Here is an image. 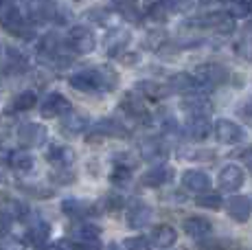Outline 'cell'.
Returning a JSON list of instances; mask_svg holds the SVG:
<instances>
[{
    "label": "cell",
    "instance_id": "cell-1",
    "mask_svg": "<svg viewBox=\"0 0 252 250\" xmlns=\"http://www.w3.org/2000/svg\"><path fill=\"white\" fill-rule=\"evenodd\" d=\"M235 18L230 16L228 11H211L202 18H195V20H189L187 27L191 29H208V31H215L220 35H228V33L235 31Z\"/></svg>",
    "mask_w": 252,
    "mask_h": 250
},
{
    "label": "cell",
    "instance_id": "cell-2",
    "mask_svg": "<svg viewBox=\"0 0 252 250\" xmlns=\"http://www.w3.org/2000/svg\"><path fill=\"white\" fill-rule=\"evenodd\" d=\"M195 79L200 84V88L208 93V90L217 88V86L226 84L228 81V70L224 68L221 64H215V62H208V64H202L195 68Z\"/></svg>",
    "mask_w": 252,
    "mask_h": 250
},
{
    "label": "cell",
    "instance_id": "cell-3",
    "mask_svg": "<svg viewBox=\"0 0 252 250\" xmlns=\"http://www.w3.org/2000/svg\"><path fill=\"white\" fill-rule=\"evenodd\" d=\"M66 44L75 53H79V55H88V53L96 49V37L92 33V29H88L86 25H77L66 35Z\"/></svg>",
    "mask_w": 252,
    "mask_h": 250
},
{
    "label": "cell",
    "instance_id": "cell-4",
    "mask_svg": "<svg viewBox=\"0 0 252 250\" xmlns=\"http://www.w3.org/2000/svg\"><path fill=\"white\" fill-rule=\"evenodd\" d=\"M138 154L140 158H143L145 162H156V165H160V162L167 160L169 156V147L167 143L162 141V138H143L138 145Z\"/></svg>",
    "mask_w": 252,
    "mask_h": 250
},
{
    "label": "cell",
    "instance_id": "cell-5",
    "mask_svg": "<svg viewBox=\"0 0 252 250\" xmlns=\"http://www.w3.org/2000/svg\"><path fill=\"white\" fill-rule=\"evenodd\" d=\"M46 136H48V132L42 123H24L22 127L18 129V143H20L22 147H27V150L44 145Z\"/></svg>",
    "mask_w": 252,
    "mask_h": 250
},
{
    "label": "cell",
    "instance_id": "cell-6",
    "mask_svg": "<svg viewBox=\"0 0 252 250\" xmlns=\"http://www.w3.org/2000/svg\"><path fill=\"white\" fill-rule=\"evenodd\" d=\"M68 84L75 90H79V93H101V81H99V70H96V66L70 75Z\"/></svg>",
    "mask_w": 252,
    "mask_h": 250
},
{
    "label": "cell",
    "instance_id": "cell-7",
    "mask_svg": "<svg viewBox=\"0 0 252 250\" xmlns=\"http://www.w3.org/2000/svg\"><path fill=\"white\" fill-rule=\"evenodd\" d=\"M119 108L123 110L127 117H132V119H136V121H147L149 119V112H147V105H145V101H143V94L140 93H125L123 94V99L119 101Z\"/></svg>",
    "mask_w": 252,
    "mask_h": 250
},
{
    "label": "cell",
    "instance_id": "cell-8",
    "mask_svg": "<svg viewBox=\"0 0 252 250\" xmlns=\"http://www.w3.org/2000/svg\"><path fill=\"white\" fill-rule=\"evenodd\" d=\"M75 152L70 150L68 145H57V143H51L46 150V160L51 162L55 169H70L72 162H75Z\"/></svg>",
    "mask_w": 252,
    "mask_h": 250
},
{
    "label": "cell",
    "instance_id": "cell-9",
    "mask_svg": "<svg viewBox=\"0 0 252 250\" xmlns=\"http://www.w3.org/2000/svg\"><path fill=\"white\" fill-rule=\"evenodd\" d=\"M213 129H215L217 141L224 143V145H235V143L244 141V129L235 121H228V119H220Z\"/></svg>",
    "mask_w": 252,
    "mask_h": 250
},
{
    "label": "cell",
    "instance_id": "cell-10",
    "mask_svg": "<svg viewBox=\"0 0 252 250\" xmlns=\"http://www.w3.org/2000/svg\"><path fill=\"white\" fill-rule=\"evenodd\" d=\"M70 110V101L64 97L62 93H51L48 97L42 101V110L40 114L44 119H57L62 114H66Z\"/></svg>",
    "mask_w": 252,
    "mask_h": 250
},
{
    "label": "cell",
    "instance_id": "cell-11",
    "mask_svg": "<svg viewBox=\"0 0 252 250\" xmlns=\"http://www.w3.org/2000/svg\"><path fill=\"white\" fill-rule=\"evenodd\" d=\"M152 206L143 204V202H136V204H132L127 209V215H125V222H127V226L132 230H140L145 228V226H149V222H152Z\"/></svg>",
    "mask_w": 252,
    "mask_h": 250
},
{
    "label": "cell",
    "instance_id": "cell-12",
    "mask_svg": "<svg viewBox=\"0 0 252 250\" xmlns=\"http://www.w3.org/2000/svg\"><path fill=\"white\" fill-rule=\"evenodd\" d=\"M48 235H51V226L44 218L40 215H33L31 222H29V228H27V242L31 246H44L48 242Z\"/></svg>",
    "mask_w": 252,
    "mask_h": 250
},
{
    "label": "cell",
    "instance_id": "cell-13",
    "mask_svg": "<svg viewBox=\"0 0 252 250\" xmlns=\"http://www.w3.org/2000/svg\"><path fill=\"white\" fill-rule=\"evenodd\" d=\"M88 125H90V119L84 112H77V110L70 108L66 114H62V129L66 134H70V136L88 132Z\"/></svg>",
    "mask_w": 252,
    "mask_h": 250
},
{
    "label": "cell",
    "instance_id": "cell-14",
    "mask_svg": "<svg viewBox=\"0 0 252 250\" xmlns=\"http://www.w3.org/2000/svg\"><path fill=\"white\" fill-rule=\"evenodd\" d=\"M129 40H132V33H129L127 29H119V27L112 29V31L108 33V37H105V53L116 60V57L125 51V46L129 44Z\"/></svg>",
    "mask_w": 252,
    "mask_h": 250
},
{
    "label": "cell",
    "instance_id": "cell-15",
    "mask_svg": "<svg viewBox=\"0 0 252 250\" xmlns=\"http://www.w3.org/2000/svg\"><path fill=\"white\" fill-rule=\"evenodd\" d=\"M173 176H176V169L160 162V165H156L154 169H149L147 174H143L140 182H143L145 187H154V189H156V187H162V185H167V182H171Z\"/></svg>",
    "mask_w": 252,
    "mask_h": 250
},
{
    "label": "cell",
    "instance_id": "cell-16",
    "mask_svg": "<svg viewBox=\"0 0 252 250\" xmlns=\"http://www.w3.org/2000/svg\"><path fill=\"white\" fill-rule=\"evenodd\" d=\"M136 93H140L145 99H152V101H160L164 97H169V94L173 93L171 86L169 84H160V81H152V79H143L136 84Z\"/></svg>",
    "mask_w": 252,
    "mask_h": 250
},
{
    "label": "cell",
    "instance_id": "cell-17",
    "mask_svg": "<svg viewBox=\"0 0 252 250\" xmlns=\"http://www.w3.org/2000/svg\"><path fill=\"white\" fill-rule=\"evenodd\" d=\"M182 187L193 191V193H204V191L211 189V178L200 169H189L182 174Z\"/></svg>",
    "mask_w": 252,
    "mask_h": 250
},
{
    "label": "cell",
    "instance_id": "cell-18",
    "mask_svg": "<svg viewBox=\"0 0 252 250\" xmlns=\"http://www.w3.org/2000/svg\"><path fill=\"white\" fill-rule=\"evenodd\" d=\"M217 180H220L221 191H237V189L244 187L246 176H244V171H241V167L228 165L220 171V178H217Z\"/></svg>",
    "mask_w": 252,
    "mask_h": 250
},
{
    "label": "cell",
    "instance_id": "cell-19",
    "mask_svg": "<svg viewBox=\"0 0 252 250\" xmlns=\"http://www.w3.org/2000/svg\"><path fill=\"white\" fill-rule=\"evenodd\" d=\"M226 211H228V215L235 222L244 224V222H248V218L252 213V202H250V198H246V195H235V198L228 200Z\"/></svg>",
    "mask_w": 252,
    "mask_h": 250
},
{
    "label": "cell",
    "instance_id": "cell-20",
    "mask_svg": "<svg viewBox=\"0 0 252 250\" xmlns=\"http://www.w3.org/2000/svg\"><path fill=\"white\" fill-rule=\"evenodd\" d=\"M182 110L189 114V117H202V114L211 112L213 105L202 93H193V94H189V97L182 99Z\"/></svg>",
    "mask_w": 252,
    "mask_h": 250
},
{
    "label": "cell",
    "instance_id": "cell-21",
    "mask_svg": "<svg viewBox=\"0 0 252 250\" xmlns=\"http://www.w3.org/2000/svg\"><path fill=\"white\" fill-rule=\"evenodd\" d=\"M169 86H171L173 93H180V94H193V93H204L197 84L195 75H189V73H176L171 75L169 79Z\"/></svg>",
    "mask_w": 252,
    "mask_h": 250
},
{
    "label": "cell",
    "instance_id": "cell-22",
    "mask_svg": "<svg viewBox=\"0 0 252 250\" xmlns=\"http://www.w3.org/2000/svg\"><path fill=\"white\" fill-rule=\"evenodd\" d=\"M55 0H29V18L33 22H42V20H48V18L55 16Z\"/></svg>",
    "mask_w": 252,
    "mask_h": 250
},
{
    "label": "cell",
    "instance_id": "cell-23",
    "mask_svg": "<svg viewBox=\"0 0 252 250\" xmlns=\"http://www.w3.org/2000/svg\"><path fill=\"white\" fill-rule=\"evenodd\" d=\"M149 239H152L154 246L169 248V246H173V244L178 242V233H176V228H173V226L158 224V226H154V228H152V235H149Z\"/></svg>",
    "mask_w": 252,
    "mask_h": 250
},
{
    "label": "cell",
    "instance_id": "cell-24",
    "mask_svg": "<svg viewBox=\"0 0 252 250\" xmlns=\"http://www.w3.org/2000/svg\"><path fill=\"white\" fill-rule=\"evenodd\" d=\"M182 228H184V233L189 235V237H193V239H202V237H208V235L213 233V224L208 222L206 218H187L182 222Z\"/></svg>",
    "mask_w": 252,
    "mask_h": 250
},
{
    "label": "cell",
    "instance_id": "cell-25",
    "mask_svg": "<svg viewBox=\"0 0 252 250\" xmlns=\"http://www.w3.org/2000/svg\"><path fill=\"white\" fill-rule=\"evenodd\" d=\"M7 160H9V167H11L13 171H18V174H27V171H31L33 167H35V158L27 152V147L18 150V152H11Z\"/></svg>",
    "mask_w": 252,
    "mask_h": 250
},
{
    "label": "cell",
    "instance_id": "cell-26",
    "mask_svg": "<svg viewBox=\"0 0 252 250\" xmlns=\"http://www.w3.org/2000/svg\"><path fill=\"white\" fill-rule=\"evenodd\" d=\"M94 129L101 136H110V138H127L129 136V129L121 121H116V119H103V121L96 123Z\"/></svg>",
    "mask_w": 252,
    "mask_h": 250
},
{
    "label": "cell",
    "instance_id": "cell-27",
    "mask_svg": "<svg viewBox=\"0 0 252 250\" xmlns=\"http://www.w3.org/2000/svg\"><path fill=\"white\" fill-rule=\"evenodd\" d=\"M187 134L193 138V141H204V138H208V134H211V121H208L206 114L189 119Z\"/></svg>",
    "mask_w": 252,
    "mask_h": 250
},
{
    "label": "cell",
    "instance_id": "cell-28",
    "mask_svg": "<svg viewBox=\"0 0 252 250\" xmlns=\"http://www.w3.org/2000/svg\"><path fill=\"white\" fill-rule=\"evenodd\" d=\"M37 55L48 62H55V57L60 55V37L55 33H46L40 40V44H37Z\"/></svg>",
    "mask_w": 252,
    "mask_h": 250
},
{
    "label": "cell",
    "instance_id": "cell-29",
    "mask_svg": "<svg viewBox=\"0 0 252 250\" xmlns=\"http://www.w3.org/2000/svg\"><path fill=\"white\" fill-rule=\"evenodd\" d=\"M62 211H64L68 218H86L94 211V206L88 204V202H81L77 198H66L62 202Z\"/></svg>",
    "mask_w": 252,
    "mask_h": 250
},
{
    "label": "cell",
    "instance_id": "cell-30",
    "mask_svg": "<svg viewBox=\"0 0 252 250\" xmlns=\"http://www.w3.org/2000/svg\"><path fill=\"white\" fill-rule=\"evenodd\" d=\"M72 235L77 237L79 246H88V244H96L101 239V228L94 224H81V226H77Z\"/></svg>",
    "mask_w": 252,
    "mask_h": 250
},
{
    "label": "cell",
    "instance_id": "cell-31",
    "mask_svg": "<svg viewBox=\"0 0 252 250\" xmlns=\"http://www.w3.org/2000/svg\"><path fill=\"white\" fill-rule=\"evenodd\" d=\"M167 42H169V35H167V31H162V29H154V31H149L147 35L143 37V46L152 53H160Z\"/></svg>",
    "mask_w": 252,
    "mask_h": 250
},
{
    "label": "cell",
    "instance_id": "cell-32",
    "mask_svg": "<svg viewBox=\"0 0 252 250\" xmlns=\"http://www.w3.org/2000/svg\"><path fill=\"white\" fill-rule=\"evenodd\" d=\"M35 103H37V93H33V90H22V93L11 101V112H29V110L35 108Z\"/></svg>",
    "mask_w": 252,
    "mask_h": 250
},
{
    "label": "cell",
    "instance_id": "cell-33",
    "mask_svg": "<svg viewBox=\"0 0 252 250\" xmlns=\"http://www.w3.org/2000/svg\"><path fill=\"white\" fill-rule=\"evenodd\" d=\"M145 16L154 22H164L169 16V9L162 0H147L145 2Z\"/></svg>",
    "mask_w": 252,
    "mask_h": 250
},
{
    "label": "cell",
    "instance_id": "cell-34",
    "mask_svg": "<svg viewBox=\"0 0 252 250\" xmlns=\"http://www.w3.org/2000/svg\"><path fill=\"white\" fill-rule=\"evenodd\" d=\"M132 171H134V167L114 162L112 171H110V180H112L114 185H127V182L132 180Z\"/></svg>",
    "mask_w": 252,
    "mask_h": 250
},
{
    "label": "cell",
    "instance_id": "cell-35",
    "mask_svg": "<svg viewBox=\"0 0 252 250\" xmlns=\"http://www.w3.org/2000/svg\"><path fill=\"white\" fill-rule=\"evenodd\" d=\"M2 213L7 215L9 219H24V215H29L27 213V206L22 204V202H18V200H7L2 204Z\"/></svg>",
    "mask_w": 252,
    "mask_h": 250
},
{
    "label": "cell",
    "instance_id": "cell-36",
    "mask_svg": "<svg viewBox=\"0 0 252 250\" xmlns=\"http://www.w3.org/2000/svg\"><path fill=\"white\" fill-rule=\"evenodd\" d=\"M226 11H228L232 18H246L252 11V2L250 0H228Z\"/></svg>",
    "mask_w": 252,
    "mask_h": 250
},
{
    "label": "cell",
    "instance_id": "cell-37",
    "mask_svg": "<svg viewBox=\"0 0 252 250\" xmlns=\"http://www.w3.org/2000/svg\"><path fill=\"white\" fill-rule=\"evenodd\" d=\"M86 18H88L90 22H94V25H112L114 22V11H110V9H90L88 13H86Z\"/></svg>",
    "mask_w": 252,
    "mask_h": 250
},
{
    "label": "cell",
    "instance_id": "cell-38",
    "mask_svg": "<svg viewBox=\"0 0 252 250\" xmlns=\"http://www.w3.org/2000/svg\"><path fill=\"white\" fill-rule=\"evenodd\" d=\"M195 204L202 206V209L217 211L221 206V198H220V193H208V191H204V193H197Z\"/></svg>",
    "mask_w": 252,
    "mask_h": 250
},
{
    "label": "cell",
    "instance_id": "cell-39",
    "mask_svg": "<svg viewBox=\"0 0 252 250\" xmlns=\"http://www.w3.org/2000/svg\"><path fill=\"white\" fill-rule=\"evenodd\" d=\"M101 206H103L105 211H110V213H116V211H121L125 206V198L121 193L110 191V193H105V198L101 200Z\"/></svg>",
    "mask_w": 252,
    "mask_h": 250
},
{
    "label": "cell",
    "instance_id": "cell-40",
    "mask_svg": "<svg viewBox=\"0 0 252 250\" xmlns=\"http://www.w3.org/2000/svg\"><path fill=\"white\" fill-rule=\"evenodd\" d=\"M171 13H182L191 9V0H162Z\"/></svg>",
    "mask_w": 252,
    "mask_h": 250
},
{
    "label": "cell",
    "instance_id": "cell-41",
    "mask_svg": "<svg viewBox=\"0 0 252 250\" xmlns=\"http://www.w3.org/2000/svg\"><path fill=\"white\" fill-rule=\"evenodd\" d=\"M53 180L57 182V185H72L75 182V174L68 169H55V174H53Z\"/></svg>",
    "mask_w": 252,
    "mask_h": 250
},
{
    "label": "cell",
    "instance_id": "cell-42",
    "mask_svg": "<svg viewBox=\"0 0 252 250\" xmlns=\"http://www.w3.org/2000/svg\"><path fill=\"white\" fill-rule=\"evenodd\" d=\"M123 246L125 248H149L152 246V239H147V237H127L123 242Z\"/></svg>",
    "mask_w": 252,
    "mask_h": 250
},
{
    "label": "cell",
    "instance_id": "cell-43",
    "mask_svg": "<svg viewBox=\"0 0 252 250\" xmlns=\"http://www.w3.org/2000/svg\"><path fill=\"white\" fill-rule=\"evenodd\" d=\"M116 60H119L121 64H125V66H134V64H138V62H140V57L136 55V53H125L123 51L119 57H116Z\"/></svg>",
    "mask_w": 252,
    "mask_h": 250
},
{
    "label": "cell",
    "instance_id": "cell-44",
    "mask_svg": "<svg viewBox=\"0 0 252 250\" xmlns=\"http://www.w3.org/2000/svg\"><path fill=\"white\" fill-rule=\"evenodd\" d=\"M237 51H239V55L244 57V60H250L252 62V40L241 42V44L237 46Z\"/></svg>",
    "mask_w": 252,
    "mask_h": 250
},
{
    "label": "cell",
    "instance_id": "cell-45",
    "mask_svg": "<svg viewBox=\"0 0 252 250\" xmlns=\"http://www.w3.org/2000/svg\"><path fill=\"white\" fill-rule=\"evenodd\" d=\"M9 222H11V219H9L4 213H0V239L9 235Z\"/></svg>",
    "mask_w": 252,
    "mask_h": 250
},
{
    "label": "cell",
    "instance_id": "cell-46",
    "mask_svg": "<svg viewBox=\"0 0 252 250\" xmlns=\"http://www.w3.org/2000/svg\"><path fill=\"white\" fill-rule=\"evenodd\" d=\"M239 112H241V117H244V121H246V123H248L250 127H252V101H250V103H246L244 108L239 110Z\"/></svg>",
    "mask_w": 252,
    "mask_h": 250
},
{
    "label": "cell",
    "instance_id": "cell-47",
    "mask_svg": "<svg viewBox=\"0 0 252 250\" xmlns=\"http://www.w3.org/2000/svg\"><path fill=\"white\" fill-rule=\"evenodd\" d=\"M244 162H246V167H248V169L252 171V147L244 152Z\"/></svg>",
    "mask_w": 252,
    "mask_h": 250
},
{
    "label": "cell",
    "instance_id": "cell-48",
    "mask_svg": "<svg viewBox=\"0 0 252 250\" xmlns=\"http://www.w3.org/2000/svg\"><path fill=\"white\" fill-rule=\"evenodd\" d=\"M116 2H119V7H121V4H132V2H136V0H116Z\"/></svg>",
    "mask_w": 252,
    "mask_h": 250
},
{
    "label": "cell",
    "instance_id": "cell-49",
    "mask_svg": "<svg viewBox=\"0 0 252 250\" xmlns=\"http://www.w3.org/2000/svg\"><path fill=\"white\" fill-rule=\"evenodd\" d=\"M204 4H215V2H221V0H202Z\"/></svg>",
    "mask_w": 252,
    "mask_h": 250
},
{
    "label": "cell",
    "instance_id": "cell-50",
    "mask_svg": "<svg viewBox=\"0 0 252 250\" xmlns=\"http://www.w3.org/2000/svg\"><path fill=\"white\" fill-rule=\"evenodd\" d=\"M248 37L252 40V25H250V29H248Z\"/></svg>",
    "mask_w": 252,
    "mask_h": 250
}]
</instances>
